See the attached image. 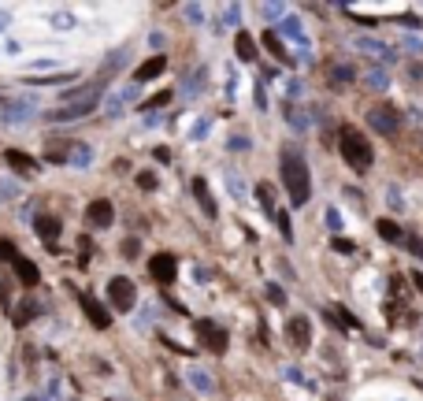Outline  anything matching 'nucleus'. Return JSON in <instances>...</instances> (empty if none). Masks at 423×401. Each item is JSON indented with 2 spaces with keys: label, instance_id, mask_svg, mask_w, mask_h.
Segmentation results:
<instances>
[{
  "label": "nucleus",
  "instance_id": "ddd939ff",
  "mask_svg": "<svg viewBox=\"0 0 423 401\" xmlns=\"http://www.w3.org/2000/svg\"><path fill=\"white\" fill-rule=\"evenodd\" d=\"M164 71H167V56H149V60L134 71V82H153V79H160Z\"/></svg>",
  "mask_w": 423,
  "mask_h": 401
},
{
  "label": "nucleus",
  "instance_id": "6e6552de",
  "mask_svg": "<svg viewBox=\"0 0 423 401\" xmlns=\"http://www.w3.org/2000/svg\"><path fill=\"white\" fill-rule=\"evenodd\" d=\"M286 338H290L294 350L305 353L308 345H312V323H308V316H294V320H290L286 323Z\"/></svg>",
  "mask_w": 423,
  "mask_h": 401
},
{
  "label": "nucleus",
  "instance_id": "e433bc0d",
  "mask_svg": "<svg viewBox=\"0 0 423 401\" xmlns=\"http://www.w3.org/2000/svg\"><path fill=\"white\" fill-rule=\"evenodd\" d=\"M138 186H141V190H156V179L149 175V171H141V175H138Z\"/></svg>",
  "mask_w": 423,
  "mask_h": 401
},
{
  "label": "nucleus",
  "instance_id": "5701e85b",
  "mask_svg": "<svg viewBox=\"0 0 423 401\" xmlns=\"http://www.w3.org/2000/svg\"><path fill=\"white\" fill-rule=\"evenodd\" d=\"M282 34H286V38H294L297 45H308V38H305V30H301V23H297V19H282Z\"/></svg>",
  "mask_w": 423,
  "mask_h": 401
},
{
  "label": "nucleus",
  "instance_id": "7ed1b4c3",
  "mask_svg": "<svg viewBox=\"0 0 423 401\" xmlns=\"http://www.w3.org/2000/svg\"><path fill=\"white\" fill-rule=\"evenodd\" d=\"M108 301H112L115 312H130V309H134V301H138L134 283H130L126 275H112V279H108Z\"/></svg>",
  "mask_w": 423,
  "mask_h": 401
},
{
  "label": "nucleus",
  "instance_id": "f03ea898",
  "mask_svg": "<svg viewBox=\"0 0 423 401\" xmlns=\"http://www.w3.org/2000/svg\"><path fill=\"white\" fill-rule=\"evenodd\" d=\"M338 149H342L345 164H349L353 171H367V167L375 164V149L367 145V138L356 126H349V123L338 130Z\"/></svg>",
  "mask_w": 423,
  "mask_h": 401
},
{
  "label": "nucleus",
  "instance_id": "cd10ccee",
  "mask_svg": "<svg viewBox=\"0 0 423 401\" xmlns=\"http://www.w3.org/2000/svg\"><path fill=\"white\" fill-rule=\"evenodd\" d=\"M126 101H130V93H123V97H108V115H119V112H123V108H126Z\"/></svg>",
  "mask_w": 423,
  "mask_h": 401
},
{
  "label": "nucleus",
  "instance_id": "dca6fc26",
  "mask_svg": "<svg viewBox=\"0 0 423 401\" xmlns=\"http://www.w3.org/2000/svg\"><path fill=\"white\" fill-rule=\"evenodd\" d=\"M15 275H19V283H23V286H38V283H41L38 264H34V260H26V256L15 260Z\"/></svg>",
  "mask_w": 423,
  "mask_h": 401
},
{
  "label": "nucleus",
  "instance_id": "c85d7f7f",
  "mask_svg": "<svg viewBox=\"0 0 423 401\" xmlns=\"http://www.w3.org/2000/svg\"><path fill=\"white\" fill-rule=\"evenodd\" d=\"M275 223H279L282 238H286V242H294V227H290V215H286V212H279V215H275Z\"/></svg>",
  "mask_w": 423,
  "mask_h": 401
},
{
  "label": "nucleus",
  "instance_id": "b1692460",
  "mask_svg": "<svg viewBox=\"0 0 423 401\" xmlns=\"http://www.w3.org/2000/svg\"><path fill=\"white\" fill-rule=\"evenodd\" d=\"M119 67H123V49H119V52H112V56H108L104 63H101V74H97V79H108V74H112V71H119Z\"/></svg>",
  "mask_w": 423,
  "mask_h": 401
},
{
  "label": "nucleus",
  "instance_id": "f704fd0d",
  "mask_svg": "<svg viewBox=\"0 0 423 401\" xmlns=\"http://www.w3.org/2000/svg\"><path fill=\"white\" fill-rule=\"evenodd\" d=\"M0 260H12V264H15V260H19V249H15L12 242H0Z\"/></svg>",
  "mask_w": 423,
  "mask_h": 401
},
{
  "label": "nucleus",
  "instance_id": "1a4fd4ad",
  "mask_svg": "<svg viewBox=\"0 0 423 401\" xmlns=\"http://www.w3.org/2000/svg\"><path fill=\"white\" fill-rule=\"evenodd\" d=\"M197 334H201V342L208 345L212 353H226V342H231V338H226V331L219 327V323L201 320V323H197Z\"/></svg>",
  "mask_w": 423,
  "mask_h": 401
},
{
  "label": "nucleus",
  "instance_id": "a18cd8bd",
  "mask_svg": "<svg viewBox=\"0 0 423 401\" xmlns=\"http://www.w3.org/2000/svg\"><path fill=\"white\" fill-rule=\"evenodd\" d=\"M420 386H423V383H420Z\"/></svg>",
  "mask_w": 423,
  "mask_h": 401
},
{
  "label": "nucleus",
  "instance_id": "473e14b6",
  "mask_svg": "<svg viewBox=\"0 0 423 401\" xmlns=\"http://www.w3.org/2000/svg\"><path fill=\"white\" fill-rule=\"evenodd\" d=\"M171 101V90H164V93H156L153 101H145V112H156V108H164Z\"/></svg>",
  "mask_w": 423,
  "mask_h": 401
},
{
  "label": "nucleus",
  "instance_id": "4be33fe9",
  "mask_svg": "<svg viewBox=\"0 0 423 401\" xmlns=\"http://www.w3.org/2000/svg\"><path fill=\"white\" fill-rule=\"evenodd\" d=\"M190 383L201 390V394H212L215 390V383H212V375L208 372H201V368H190Z\"/></svg>",
  "mask_w": 423,
  "mask_h": 401
},
{
  "label": "nucleus",
  "instance_id": "a878e982",
  "mask_svg": "<svg viewBox=\"0 0 423 401\" xmlns=\"http://www.w3.org/2000/svg\"><path fill=\"white\" fill-rule=\"evenodd\" d=\"M386 71L383 67H372V71H367V85H372V90H386Z\"/></svg>",
  "mask_w": 423,
  "mask_h": 401
},
{
  "label": "nucleus",
  "instance_id": "a211bd4d",
  "mask_svg": "<svg viewBox=\"0 0 423 401\" xmlns=\"http://www.w3.org/2000/svg\"><path fill=\"white\" fill-rule=\"evenodd\" d=\"M264 49H267L275 60H282V63H294V56H290V49L282 45V38L275 34V30H267V34H264Z\"/></svg>",
  "mask_w": 423,
  "mask_h": 401
},
{
  "label": "nucleus",
  "instance_id": "2f4dec72",
  "mask_svg": "<svg viewBox=\"0 0 423 401\" xmlns=\"http://www.w3.org/2000/svg\"><path fill=\"white\" fill-rule=\"evenodd\" d=\"M267 301L271 305H286V294H282L279 283H267Z\"/></svg>",
  "mask_w": 423,
  "mask_h": 401
},
{
  "label": "nucleus",
  "instance_id": "ea45409f",
  "mask_svg": "<svg viewBox=\"0 0 423 401\" xmlns=\"http://www.w3.org/2000/svg\"><path fill=\"white\" fill-rule=\"evenodd\" d=\"M186 15L193 19V23H201V15H204V12H201V8H197V4H186Z\"/></svg>",
  "mask_w": 423,
  "mask_h": 401
},
{
  "label": "nucleus",
  "instance_id": "aec40b11",
  "mask_svg": "<svg viewBox=\"0 0 423 401\" xmlns=\"http://www.w3.org/2000/svg\"><path fill=\"white\" fill-rule=\"evenodd\" d=\"M67 160L71 164H78V167H85L93 160V149L85 145V142H71V153H67Z\"/></svg>",
  "mask_w": 423,
  "mask_h": 401
},
{
  "label": "nucleus",
  "instance_id": "72a5a7b5",
  "mask_svg": "<svg viewBox=\"0 0 423 401\" xmlns=\"http://www.w3.org/2000/svg\"><path fill=\"white\" fill-rule=\"evenodd\" d=\"M260 12H264V19H282L286 15V4H264Z\"/></svg>",
  "mask_w": 423,
  "mask_h": 401
},
{
  "label": "nucleus",
  "instance_id": "f3484780",
  "mask_svg": "<svg viewBox=\"0 0 423 401\" xmlns=\"http://www.w3.org/2000/svg\"><path fill=\"white\" fill-rule=\"evenodd\" d=\"M234 49H238V60H242V63H253L256 60V41L249 38L245 30H238V34H234Z\"/></svg>",
  "mask_w": 423,
  "mask_h": 401
},
{
  "label": "nucleus",
  "instance_id": "37998d69",
  "mask_svg": "<svg viewBox=\"0 0 423 401\" xmlns=\"http://www.w3.org/2000/svg\"><path fill=\"white\" fill-rule=\"evenodd\" d=\"M226 182H231V190H234V193H245V186H242V179H234V175H231V179H226Z\"/></svg>",
  "mask_w": 423,
  "mask_h": 401
},
{
  "label": "nucleus",
  "instance_id": "a19ab883",
  "mask_svg": "<svg viewBox=\"0 0 423 401\" xmlns=\"http://www.w3.org/2000/svg\"><path fill=\"white\" fill-rule=\"evenodd\" d=\"M238 15H242V8H238V4L226 8V23H238Z\"/></svg>",
  "mask_w": 423,
  "mask_h": 401
},
{
  "label": "nucleus",
  "instance_id": "f257e3e1",
  "mask_svg": "<svg viewBox=\"0 0 423 401\" xmlns=\"http://www.w3.org/2000/svg\"><path fill=\"white\" fill-rule=\"evenodd\" d=\"M279 175H282V186H286L290 204H294V208L308 204V197H312V175H308V164H305V156H301L297 149H286V153H282Z\"/></svg>",
  "mask_w": 423,
  "mask_h": 401
},
{
  "label": "nucleus",
  "instance_id": "79ce46f5",
  "mask_svg": "<svg viewBox=\"0 0 423 401\" xmlns=\"http://www.w3.org/2000/svg\"><path fill=\"white\" fill-rule=\"evenodd\" d=\"M231 149H238V153H242V149H249V138H231Z\"/></svg>",
  "mask_w": 423,
  "mask_h": 401
},
{
  "label": "nucleus",
  "instance_id": "0eeeda50",
  "mask_svg": "<svg viewBox=\"0 0 423 401\" xmlns=\"http://www.w3.org/2000/svg\"><path fill=\"white\" fill-rule=\"evenodd\" d=\"M78 305H82V312L90 316V323H93L97 331H108V327H112V312H108L93 294H82V297H78Z\"/></svg>",
  "mask_w": 423,
  "mask_h": 401
},
{
  "label": "nucleus",
  "instance_id": "423d86ee",
  "mask_svg": "<svg viewBox=\"0 0 423 401\" xmlns=\"http://www.w3.org/2000/svg\"><path fill=\"white\" fill-rule=\"evenodd\" d=\"M149 272H153V279L160 286H171V283H175V275H179V264H175V256H171V253H156L153 260H149Z\"/></svg>",
  "mask_w": 423,
  "mask_h": 401
},
{
  "label": "nucleus",
  "instance_id": "39448f33",
  "mask_svg": "<svg viewBox=\"0 0 423 401\" xmlns=\"http://www.w3.org/2000/svg\"><path fill=\"white\" fill-rule=\"evenodd\" d=\"M367 126L379 130L383 138H394L401 130V115L394 112V108H372V112H367Z\"/></svg>",
  "mask_w": 423,
  "mask_h": 401
},
{
  "label": "nucleus",
  "instance_id": "9b49d317",
  "mask_svg": "<svg viewBox=\"0 0 423 401\" xmlns=\"http://www.w3.org/2000/svg\"><path fill=\"white\" fill-rule=\"evenodd\" d=\"M34 231H38V238L49 249H56V242H60V220H56V215H49V212L34 215Z\"/></svg>",
  "mask_w": 423,
  "mask_h": 401
},
{
  "label": "nucleus",
  "instance_id": "2eb2a0df",
  "mask_svg": "<svg viewBox=\"0 0 423 401\" xmlns=\"http://www.w3.org/2000/svg\"><path fill=\"white\" fill-rule=\"evenodd\" d=\"M193 197L201 201V208H204V215H208V220H215V215H219V208H215V197H212V190H208V182H204V179H193Z\"/></svg>",
  "mask_w": 423,
  "mask_h": 401
},
{
  "label": "nucleus",
  "instance_id": "c03bdc74",
  "mask_svg": "<svg viewBox=\"0 0 423 401\" xmlns=\"http://www.w3.org/2000/svg\"><path fill=\"white\" fill-rule=\"evenodd\" d=\"M412 283H416V286L423 290V272H412Z\"/></svg>",
  "mask_w": 423,
  "mask_h": 401
},
{
  "label": "nucleus",
  "instance_id": "f8f14e48",
  "mask_svg": "<svg viewBox=\"0 0 423 401\" xmlns=\"http://www.w3.org/2000/svg\"><path fill=\"white\" fill-rule=\"evenodd\" d=\"M4 164L12 167L15 175H34V171H38V160L26 156V153H19V149H8V153H4Z\"/></svg>",
  "mask_w": 423,
  "mask_h": 401
},
{
  "label": "nucleus",
  "instance_id": "393cba45",
  "mask_svg": "<svg viewBox=\"0 0 423 401\" xmlns=\"http://www.w3.org/2000/svg\"><path fill=\"white\" fill-rule=\"evenodd\" d=\"M74 79H78L74 71H63V74H56V79H34L30 85H63V82H74Z\"/></svg>",
  "mask_w": 423,
  "mask_h": 401
},
{
  "label": "nucleus",
  "instance_id": "6ab92c4d",
  "mask_svg": "<svg viewBox=\"0 0 423 401\" xmlns=\"http://www.w3.org/2000/svg\"><path fill=\"white\" fill-rule=\"evenodd\" d=\"M327 320H334V327H349V331H356V327H360L353 312H345L342 305H331V309H327Z\"/></svg>",
  "mask_w": 423,
  "mask_h": 401
},
{
  "label": "nucleus",
  "instance_id": "58836bf2",
  "mask_svg": "<svg viewBox=\"0 0 423 401\" xmlns=\"http://www.w3.org/2000/svg\"><path fill=\"white\" fill-rule=\"evenodd\" d=\"M123 253H126V256H138V238H126V242H123Z\"/></svg>",
  "mask_w": 423,
  "mask_h": 401
},
{
  "label": "nucleus",
  "instance_id": "20e7f679",
  "mask_svg": "<svg viewBox=\"0 0 423 401\" xmlns=\"http://www.w3.org/2000/svg\"><path fill=\"white\" fill-rule=\"evenodd\" d=\"M97 101H101V93L90 97V101H78V104H63V108H52V112L45 115L49 123H74V119H85L97 108Z\"/></svg>",
  "mask_w": 423,
  "mask_h": 401
},
{
  "label": "nucleus",
  "instance_id": "7c9ffc66",
  "mask_svg": "<svg viewBox=\"0 0 423 401\" xmlns=\"http://www.w3.org/2000/svg\"><path fill=\"white\" fill-rule=\"evenodd\" d=\"M201 79H204V71H193V74H190V79H186V85H182V93H186V97H193V93H197V90H201V85H197Z\"/></svg>",
  "mask_w": 423,
  "mask_h": 401
},
{
  "label": "nucleus",
  "instance_id": "c756f323",
  "mask_svg": "<svg viewBox=\"0 0 423 401\" xmlns=\"http://www.w3.org/2000/svg\"><path fill=\"white\" fill-rule=\"evenodd\" d=\"M353 79H356L353 67H334V71H331V82H334V85H338V82H353Z\"/></svg>",
  "mask_w": 423,
  "mask_h": 401
},
{
  "label": "nucleus",
  "instance_id": "c9c22d12",
  "mask_svg": "<svg viewBox=\"0 0 423 401\" xmlns=\"http://www.w3.org/2000/svg\"><path fill=\"white\" fill-rule=\"evenodd\" d=\"M405 245H408V253H412V256H423V242H420L416 234H405Z\"/></svg>",
  "mask_w": 423,
  "mask_h": 401
},
{
  "label": "nucleus",
  "instance_id": "4c0bfd02",
  "mask_svg": "<svg viewBox=\"0 0 423 401\" xmlns=\"http://www.w3.org/2000/svg\"><path fill=\"white\" fill-rule=\"evenodd\" d=\"M327 223H331V231H342V215H338V212H334V208L327 212Z\"/></svg>",
  "mask_w": 423,
  "mask_h": 401
},
{
  "label": "nucleus",
  "instance_id": "4468645a",
  "mask_svg": "<svg viewBox=\"0 0 423 401\" xmlns=\"http://www.w3.org/2000/svg\"><path fill=\"white\" fill-rule=\"evenodd\" d=\"M353 45L360 49V52H372V56H375V60H383V63H394V49L383 45V41H375V38H356Z\"/></svg>",
  "mask_w": 423,
  "mask_h": 401
},
{
  "label": "nucleus",
  "instance_id": "412c9836",
  "mask_svg": "<svg viewBox=\"0 0 423 401\" xmlns=\"http://www.w3.org/2000/svg\"><path fill=\"white\" fill-rule=\"evenodd\" d=\"M375 231L386 238V242H405V231H401V227L394 223V220H379L375 223Z\"/></svg>",
  "mask_w": 423,
  "mask_h": 401
},
{
  "label": "nucleus",
  "instance_id": "bb28decb",
  "mask_svg": "<svg viewBox=\"0 0 423 401\" xmlns=\"http://www.w3.org/2000/svg\"><path fill=\"white\" fill-rule=\"evenodd\" d=\"M256 197H260V204H264V212L271 215V220H275L279 212H275V204H271V186H260V190H256Z\"/></svg>",
  "mask_w": 423,
  "mask_h": 401
},
{
  "label": "nucleus",
  "instance_id": "9d476101",
  "mask_svg": "<svg viewBox=\"0 0 423 401\" xmlns=\"http://www.w3.org/2000/svg\"><path fill=\"white\" fill-rule=\"evenodd\" d=\"M85 220H90L93 227H112V220H115V208H112V201H104V197H97V201H90L85 204Z\"/></svg>",
  "mask_w": 423,
  "mask_h": 401
}]
</instances>
